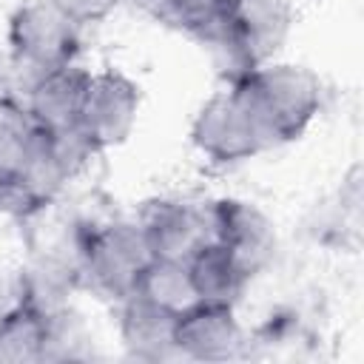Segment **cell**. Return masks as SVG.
<instances>
[{"label": "cell", "instance_id": "6da1fadb", "mask_svg": "<svg viewBox=\"0 0 364 364\" xmlns=\"http://www.w3.org/2000/svg\"><path fill=\"white\" fill-rule=\"evenodd\" d=\"M245 102L250 105L256 122L273 148L296 142L307 134L321 111V80L313 68L287 60H270L233 80Z\"/></svg>", "mask_w": 364, "mask_h": 364}, {"label": "cell", "instance_id": "7a4b0ae2", "mask_svg": "<svg viewBox=\"0 0 364 364\" xmlns=\"http://www.w3.org/2000/svg\"><path fill=\"white\" fill-rule=\"evenodd\" d=\"M151 259L136 219L102 216L85 228L80 242V287L117 304L136 290Z\"/></svg>", "mask_w": 364, "mask_h": 364}, {"label": "cell", "instance_id": "3957f363", "mask_svg": "<svg viewBox=\"0 0 364 364\" xmlns=\"http://www.w3.org/2000/svg\"><path fill=\"white\" fill-rule=\"evenodd\" d=\"M296 28L293 0H233L228 11L225 37L210 48L225 68V77L233 80L256 65L276 60Z\"/></svg>", "mask_w": 364, "mask_h": 364}, {"label": "cell", "instance_id": "277c9868", "mask_svg": "<svg viewBox=\"0 0 364 364\" xmlns=\"http://www.w3.org/2000/svg\"><path fill=\"white\" fill-rule=\"evenodd\" d=\"M191 145L213 165H239L273 151L233 82L213 91L191 119Z\"/></svg>", "mask_w": 364, "mask_h": 364}, {"label": "cell", "instance_id": "5b68a950", "mask_svg": "<svg viewBox=\"0 0 364 364\" xmlns=\"http://www.w3.org/2000/svg\"><path fill=\"white\" fill-rule=\"evenodd\" d=\"M80 23L51 0H26L6 20V46L31 77L65 68L80 54Z\"/></svg>", "mask_w": 364, "mask_h": 364}, {"label": "cell", "instance_id": "8992f818", "mask_svg": "<svg viewBox=\"0 0 364 364\" xmlns=\"http://www.w3.org/2000/svg\"><path fill=\"white\" fill-rule=\"evenodd\" d=\"M139 108H142V91L125 71L119 68L91 71L77 131L94 154L119 148L136 131Z\"/></svg>", "mask_w": 364, "mask_h": 364}, {"label": "cell", "instance_id": "52a82bcc", "mask_svg": "<svg viewBox=\"0 0 364 364\" xmlns=\"http://www.w3.org/2000/svg\"><path fill=\"white\" fill-rule=\"evenodd\" d=\"M210 239L219 242L250 279L264 273L279 253L276 222L253 202L239 196H222L208 202Z\"/></svg>", "mask_w": 364, "mask_h": 364}, {"label": "cell", "instance_id": "ba28073f", "mask_svg": "<svg viewBox=\"0 0 364 364\" xmlns=\"http://www.w3.org/2000/svg\"><path fill=\"white\" fill-rule=\"evenodd\" d=\"M247 333L233 304L196 301L176 316L173 347L188 361H230L245 353Z\"/></svg>", "mask_w": 364, "mask_h": 364}, {"label": "cell", "instance_id": "9c48e42d", "mask_svg": "<svg viewBox=\"0 0 364 364\" xmlns=\"http://www.w3.org/2000/svg\"><path fill=\"white\" fill-rule=\"evenodd\" d=\"M136 222L154 259L188 262L205 242H210L208 205H193L188 199H151L136 213Z\"/></svg>", "mask_w": 364, "mask_h": 364}, {"label": "cell", "instance_id": "30bf717a", "mask_svg": "<svg viewBox=\"0 0 364 364\" xmlns=\"http://www.w3.org/2000/svg\"><path fill=\"white\" fill-rule=\"evenodd\" d=\"M88 77L91 71L77 63L31 77L26 88V100H23V108L31 117V122L43 131L77 128Z\"/></svg>", "mask_w": 364, "mask_h": 364}, {"label": "cell", "instance_id": "8fae6325", "mask_svg": "<svg viewBox=\"0 0 364 364\" xmlns=\"http://www.w3.org/2000/svg\"><path fill=\"white\" fill-rule=\"evenodd\" d=\"M117 310H119L117 330H119V341H122L128 358H136V361L179 358L176 347H173L176 316L159 310L139 293H131L122 301H117Z\"/></svg>", "mask_w": 364, "mask_h": 364}, {"label": "cell", "instance_id": "7c38bea8", "mask_svg": "<svg viewBox=\"0 0 364 364\" xmlns=\"http://www.w3.org/2000/svg\"><path fill=\"white\" fill-rule=\"evenodd\" d=\"M188 273L196 290L199 301H213V304H239L245 296L247 284L253 282L247 270L219 245V242H205L191 259H188Z\"/></svg>", "mask_w": 364, "mask_h": 364}, {"label": "cell", "instance_id": "4fadbf2b", "mask_svg": "<svg viewBox=\"0 0 364 364\" xmlns=\"http://www.w3.org/2000/svg\"><path fill=\"white\" fill-rule=\"evenodd\" d=\"M48 336V313L26 299H14L0 310V364L43 361Z\"/></svg>", "mask_w": 364, "mask_h": 364}, {"label": "cell", "instance_id": "5bb4252c", "mask_svg": "<svg viewBox=\"0 0 364 364\" xmlns=\"http://www.w3.org/2000/svg\"><path fill=\"white\" fill-rule=\"evenodd\" d=\"M134 293H139L171 316H179L199 301L188 273V262L176 259H151Z\"/></svg>", "mask_w": 364, "mask_h": 364}, {"label": "cell", "instance_id": "9a60e30c", "mask_svg": "<svg viewBox=\"0 0 364 364\" xmlns=\"http://www.w3.org/2000/svg\"><path fill=\"white\" fill-rule=\"evenodd\" d=\"M230 3L233 0H162L156 20L216 48L225 37Z\"/></svg>", "mask_w": 364, "mask_h": 364}, {"label": "cell", "instance_id": "2e32d148", "mask_svg": "<svg viewBox=\"0 0 364 364\" xmlns=\"http://www.w3.org/2000/svg\"><path fill=\"white\" fill-rule=\"evenodd\" d=\"M37 125L26 114L23 102L0 94V185L6 188L20 171Z\"/></svg>", "mask_w": 364, "mask_h": 364}, {"label": "cell", "instance_id": "e0dca14e", "mask_svg": "<svg viewBox=\"0 0 364 364\" xmlns=\"http://www.w3.org/2000/svg\"><path fill=\"white\" fill-rule=\"evenodd\" d=\"M91 336L85 333V324L80 313L65 304L54 313H48V336H46V353L43 361H71L88 355Z\"/></svg>", "mask_w": 364, "mask_h": 364}, {"label": "cell", "instance_id": "ac0fdd59", "mask_svg": "<svg viewBox=\"0 0 364 364\" xmlns=\"http://www.w3.org/2000/svg\"><path fill=\"white\" fill-rule=\"evenodd\" d=\"M51 3H57L71 20H77L80 26H85V23L105 20L108 14H114L128 0H51Z\"/></svg>", "mask_w": 364, "mask_h": 364}, {"label": "cell", "instance_id": "d6986e66", "mask_svg": "<svg viewBox=\"0 0 364 364\" xmlns=\"http://www.w3.org/2000/svg\"><path fill=\"white\" fill-rule=\"evenodd\" d=\"M3 210H6V188L0 185V213H3Z\"/></svg>", "mask_w": 364, "mask_h": 364}]
</instances>
